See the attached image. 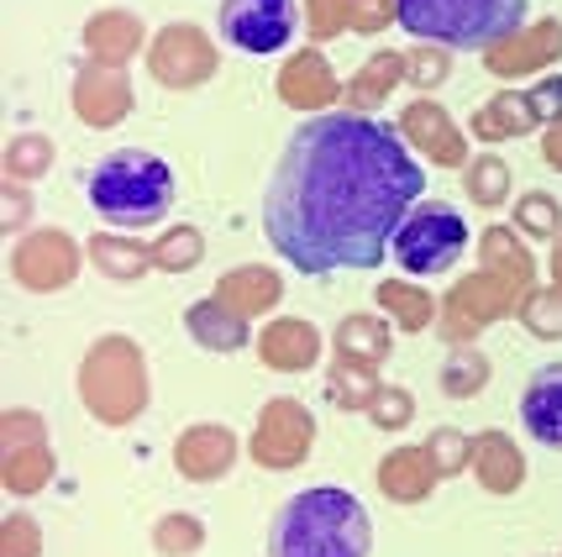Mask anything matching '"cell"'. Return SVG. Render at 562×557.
I'll return each mask as SVG.
<instances>
[{
	"mask_svg": "<svg viewBox=\"0 0 562 557\" xmlns=\"http://www.w3.org/2000/svg\"><path fill=\"white\" fill-rule=\"evenodd\" d=\"M426 200L405 137L363 111H321L290 132L263 190V237L305 279L379 268L400 221Z\"/></svg>",
	"mask_w": 562,
	"mask_h": 557,
	"instance_id": "obj_1",
	"label": "cell"
},
{
	"mask_svg": "<svg viewBox=\"0 0 562 557\" xmlns=\"http://www.w3.org/2000/svg\"><path fill=\"white\" fill-rule=\"evenodd\" d=\"M169 158L147 153V147H116V153H100L95 164L85 169V200L100 221L111 226H158L169 216V205L179 200Z\"/></svg>",
	"mask_w": 562,
	"mask_h": 557,
	"instance_id": "obj_3",
	"label": "cell"
},
{
	"mask_svg": "<svg viewBox=\"0 0 562 557\" xmlns=\"http://www.w3.org/2000/svg\"><path fill=\"white\" fill-rule=\"evenodd\" d=\"M520 426L537 447L562 453V364L537 368L520 389Z\"/></svg>",
	"mask_w": 562,
	"mask_h": 557,
	"instance_id": "obj_7",
	"label": "cell"
},
{
	"mask_svg": "<svg viewBox=\"0 0 562 557\" xmlns=\"http://www.w3.org/2000/svg\"><path fill=\"white\" fill-rule=\"evenodd\" d=\"M484 385V358H473L468 353V368H447V394H458V389H479Z\"/></svg>",
	"mask_w": 562,
	"mask_h": 557,
	"instance_id": "obj_10",
	"label": "cell"
},
{
	"mask_svg": "<svg viewBox=\"0 0 562 557\" xmlns=\"http://www.w3.org/2000/svg\"><path fill=\"white\" fill-rule=\"evenodd\" d=\"M515 221H520V226H526L531 237H552L562 216H558V205H552V194H547V190H531L526 200H520V211H515Z\"/></svg>",
	"mask_w": 562,
	"mask_h": 557,
	"instance_id": "obj_8",
	"label": "cell"
},
{
	"mask_svg": "<svg viewBox=\"0 0 562 557\" xmlns=\"http://www.w3.org/2000/svg\"><path fill=\"white\" fill-rule=\"evenodd\" d=\"M531 0H394V26L416 43L452 53H490L520 37Z\"/></svg>",
	"mask_w": 562,
	"mask_h": 557,
	"instance_id": "obj_4",
	"label": "cell"
},
{
	"mask_svg": "<svg viewBox=\"0 0 562 557\" xmlns=\"http://www.w3.org/2000/svg\"><path fill=\"white\" fill-rule=\"evenodd\" d=\"M463 253H468V221L447 200H420L416 211L400 221L390 247V258L411 279H437V274L463 264Z\"/></svg>",
	"mask_w": 562,
	"mask_h": 557,
	"instance_id": "obj_5",
	"label": "cell"
},
{
	"mask_svg": "<svg viewBox=\"0 0 562 557\" xmlns=\"http://www.w3.org/2000/svg\"><path fill=\"white\" fill-rule=\"evenodd\" d=\"M505 190H510V169H505L499 158H484V164L473 169V200H479V205H499Z\"/></svg>",
	"mask_w": 562,
	"mask_h": 557,
	"instance_id": "obj_9",
	"label": "cell"
},
{
	"mask_svg": "<svg viewBox=\"0 0 562 557\" xmlns=\"http://www.w3.org/2000/svg\"><path fill=\"white\" fill-rule=\"evenodd\" d=\"M216 26L226 48L273 58V53H284L294 43L300 11H294V0H221Z\"/></svg>",
	"mask_w": 562,
	"mask_h": 557,
	"instance_id": "obj_6",
	"label": "cell"
},
{
	"mask_svg": "<svg viewBox=\"0 0 562 557\" xmlns=\"http://www.w3.org/2000/svg\"><path fill=\"white\" fill-rule=\"evenodd\" d=\"M373 521L368 505L342 484H311L273 510L269 557H368Z\"/></svg>",
	"mask_w": 562,
	"mask_h": 557,
	"instance_id": "obj_2",
	"label": "cell"
}]
</instances>
